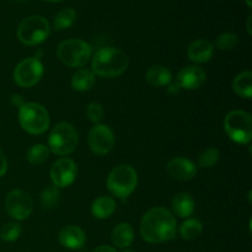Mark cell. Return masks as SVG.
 Here are the masks:
<instances>
[{
	"label": "cell",
	"mask_w": 252,
	"mask_h": 252,
	"mask_svg": "<svg viewBox=\"0 0 252 252\" xmlns=\"http://www.w3.org/2000/svg\"><path fill=\"white\" fill-rule=\"evenodd\" d=\"M43 64L36 57L20 62L14 70V81L20 88H32L43 75Z\"/></svg>",
	"instance_id": "cell-9"
},
{
	"label": "cell",
	"mask_w": 252,
	"mask_h": 252,
	"mask_svg": "<svg viewBox=\"0 0 252 252\" xmlns=\"http://www.w3.org/2000/svg\"><path fill=\"white\" fill-rule=\"evenodd\" d=\"M51 33L49 22L44 17L29 16L20 22L17 27V38L26 46H37L48 38Z\"/></svg>",
	"instance_id": "cell-7"
},
{
	"label": "cell",
	"mask_w": 252,
	"mask_h": 252,
	"mask_svg": "<svg viewBox=\"0 0 252 252\" xmlns=\"http://www.w3.org/2000/svg\"><path fill=\"white\" fill-rule=\"evenodd\" d=\"M180 90H181V88H180V85L176 83V81H174V83H170L169 84V88H167V91H169L170 94H177Z\"/></svg>",
	"instance_id": "cell-34"
},
{
	"label": "cell",
	"mask_w": 252,
	"mask_h": 252,
	"mask_svg": "<svg viewBox=\"0 0 252 252\" xmlns=\"http://www.w3.org/2000/svg\"><path fill=\"white\" fill-rule=\"evenodd\" d=\"M219 159H220V152L217 148H208L199 155L198 164L204 169H211V167L216 166Z\"/></svg>",
	"instance_id": "cell-26"
},
{
	"label": "cell",
	"mask_w": 252,
	"mask_h": 252,
	"mask_svg": "<svg viewBox=\"0 0 252 252\" xmlns=\"http://www.w3.org/2000/svg\"><path fill=\"white\" fill-rule=\"evenodd\" d=\"M246 4H248V6H249V7H251V6H252L251 0H246Z\"/></svg>",
	"instance_id": "cell-36"
},
{
	"label": "cell",
	"mask_w": 252,
	"mask_h": 252,
	"mask_svg": "<svg viewBox=\"0 0 252 252\" xmlns=\"http://www.w3.org/2000/svg\"><path fill=\"white\" fill-rule=\"evenodd\" d=\"M11 103L14 106H16V107L20 108L25 103V100L21 95H19V94H14V95L11 96Z\"/></svg>",
	"instance_id": "cell-32"
},
{
	"label": "cell",
	"mask_w": 252,
	"mask_h": 252,
	"mask_svg": "<svg viewBox=\"0 0 252 252\" xmlns=\"http://www.w3.org/2000/svg\"><path fill=\"white\" fill-rule=\"evenodd\" d=\"M172 211L180 218H189L194 211V201L187 192H180L172 198Z\"/></svg>",
	"instance_id": "cell-19"
},
{
	"label": "cell",
	"mask_w": 252,
	"mask_h": 252,
	"mask_svg": "<svg viewBox=\"0 0 252 252\" xmlns=\"http://www.w3.org/2000/svg\"><path fill=\"white\" fill-rule=\"evenodd\" d=\"M46 1H62V0H46Z\"/></svg>",
	"instance_id": "cell-38"
},
{
	"label": "cell",
	"mask_w": 252,
	"mask_h": 252,
	"mask_svg": "<svg viewBox=\"0 0 252 252\" xmlns=\"http://www.w3.org/2000/svg\"><path fill=\"white\" fill-rule=\"evenodd\" d=\"M203 233V224L198 219L189 218L180 225V235L185 240H194Z\"/></svg>",
	"instance_id": "cell-23"
},
{
	"label": "cell",
	"mask_w": 252,
	"mask_h": 252,
	"mask_svg": "<svg viewBox=\"0 0 252 252\" xmlns=\"http://www.w3.org/2000/svg\"><path fill=\"white\" fill-rule=\"evenodd\" d=\"M76 19L75 10L71 7H65V9L61 10L58 14L56 15L53 20V26L57 31H62V30H66L69 27L73 26L74 21Z\"/></svg>",
	"instance_id": "cell-24"
},
{
	"label": "cell",
	"mask_w": 252,
	"mask_h": 252,
	"mask_svg": "<svg viewBox=\"0 0 252 252\" xmlns=\"http://www.w3.org/2000/svg\"><path fill=\"white\" fill-rule=\"evenodd\" d=\"M95 83V74L89 69H79L73 74V78H71V86L74 90L80 91V93L91 90Z\"/></svg>",
	"instance_id": "cell-21"
},
{
	"label": "cell",
	"mask_w": 252,
	"mask_h": 252,
	"mask_svg": "<svg viewBox=\"0 0 252 252\" xmlns=\"http://www.w3.org/2000/svg\"><path fill=\"white\" fill-rule=\"evenodd\" d=\"M78 167L74 160L69 158H62L57 160L51 169V180L57 189H64L70 186L76 179Z\"/></svg>",
	"instance_id": "cell-12"
},
{
	"label": "cell",
	"mask_w": 252,
	"mask_h": 252,
	"mask_svg": "<svg viewBox=\"0 0 252 252\" xmlns=\"http://www.w3.org/2000/svg\"><path fill=\"white\" fill-rule=\"evenodd\" d=\"M171 71L162 65H153L145 74V80L153 88H162L171 83Z\"/></svg>",
	"instance_id": "cell-18"
},
{
	"label": "cell",
	"mask_w": 252,
	"mask_h": 252,
	"mask_svg": "<svg viewBox=\"0 0 252 252\" xmlns=\"http://www.w3.org/2000/svg\"><path fill=\"white\" fill-rule=\"evenodd\" d=\"M19 122L30 134H42L49 127L48 111L36 102H25L19 110Z\"/></svg>",
	"instance_id": "cell-4"
},
{
	"label": "cell",
	"mask_w": 252,
	"mask_h": 252,
	"mask_svg": "<svg viewBox=\"0 0 252 252\" xmlns=\"http://www.w3.org/2000/svg\"><path fill=\"white\" fill-rule=\"evenodd\" d=\"M187 56L194 63H207L213 57V46L207 39H197L189 46Z\"/></svg>",
	"instance_id": "cell-16"
},
{
	"label": "cell",
	"mask_w": 252,
	"mask_h": 252,
	"mask_svg": "<svg viewBox=\"0 0 252 252\" xmlns=\"http://www.w3.org/2000/svg\"><path fill=\"white\" fill-rule=\"evenodd\" d=\"M103 115H105V112H103V108L100 103L90 102L86 107V117L96 125H98V122L102 120Z\"/></svg>",
	"instance_id": "cell-30"
},
{
	"label": "cell",
	"mask_w": 252,
	"mask_h": 252,
	"mask_svg": "<svg viewBox=\"0 0 252 252\" xmlns=\"http://www.w3.org/2000/svg\"><path fill=\"white\" fill-rule=\"evenodd\" d=\"M5 209L11 218L16 220H25L33 211V201L26 192L14 189L5 198Z\"/></svg>",
	"instance_id": "cell-10"
},
{
	"label": "cell",
	"mask_w": 252,
	"mask_h": 252,
	"mask_svg": "<svg viewBox=\"0 0 252 252\" xmlns=\"http://www.w3.org/2000/svg\"><path fill=\"white\" fill-rule=\"evenodd\" d=\"M233 89L240 97L251 98L252 96V73L243 71L233 81Z\"/></svg>",
	"instance_id": "cell-22"
},
{
	"label": "cell",
	"mask_w": 252,
	"mask_h": 252,
	"mask_svg": "<svg viewBox=\"0 0 252 252\" xmlns=\"http://www.w3.org/2000/svg\"><path fill=\"white\" fill-rule=\"evenodd\" d=\"M206 71L198 65H187L179 71L176 83L181 89L197 90L206 83Z\"/></svg>",
	"instance_id": "cell-13"
},
{
	"label": "cell",
	"mask_w": 252,
	"mask_h": 252,
	"mask_svg": "<svg viewBox=\"0 0 252 252\" xmlns=\"http://www.w3.org/2000/svg\"><path fill=\"white\" fill-rule=\"evenodd\" d=\"M93 252H117V251H116L115 248H112V246L101 245L98 246V248H96Z\"/></svg>",
	"instance_id": "cell-33"
},
{
	"label": "cell",
	"mask_w": 252,
	"mask_h": 252,
	"mask_svg": "<svg viewBox=\"0 0 252 252\" xmlns=\"http://www.w3.org/2000/svg\"><path fill=\"white\" fill-rule=\"evenodd\" d=\"M59 196H61L59 189H57L54 186L46 187L41 193V201L44 208L52 209L54 207H57V204L59 202Z\"/></svg>",
	"instance_id": "cell-28"
},
{
	"label": "cell",
	"mask_w": 252,
	"mask_h": 252,
	"mask_svg": "<svg viewBox=\"0 0 252 252\" xmlns=\"http://www.w3.org/2000/svg\"><path fill=\"white\" fill-rule=\"evenodd\" d=\"M78 132L70 123L66 122H61L54 126L48 138L49 149L59 157L73 153L78 145Z\"/></svg>",
	"instance_id": "cell-6"
},
{
	"label": "cell",
	"mask_w": 252,
	"mask_h": 252,
	"mask_svg": "<svg viewBox=\"0 0 252 252\" xmlns=\"http://www.w3.org/2000/svg\"><path fill=\"white\" fill-rule=\"evenodd\" d=\"M250 22H251V16H249V19H248V31H249V33L251 34V26H250Z\"/></svg>",
	"instance_id": "cell-35"
},
{
	"label": "cell",
	"mask_w": 252,
	"mask_h": 252,
	"mask_svg": "<svg viewBox=\"0 0 252 252\" xmlns=\"http://www.w3.org/2000/svg\"><path fill=\"white\" fill-rule=\"evenodd\" d=\"M238 44V36L233 32H225L218 36L216 41V47L220 51H231Z\"/></svg>",
	"instance_id": "cell-29"
},
{
	"label": "cell",
	"mask_w": 252,
	"mask_h": 252,
	"mask_svg": "<svg viewBox=\"0 0 252 252\" xmlns=\"http://www.w3.org/2000/svg\"><path fill=\"white\" fill-rule=\"evenodd\" d=\"M116 202L112 197L101 196L96 198L91 204V213L97 219L110 218L116 211Z\"/></svg>",
	"instance_id": "cell-20"
},
{
	"label": "cell",
	"mask_w": 252,
	"mask_h": 252,
	"mask_svg": "<svg viewBox=\"0 0 252 252\" xmlns=\"http://www.w3.org/2000/svg\"><path fill=\"white\" fill-rule=\"evenodd\" d=\"M88 142L91 152L97 155H105L108 154L115 147L116 138L108 126L98 123L89 133Z\"/></svg>",
	"instance_id": "cell-11"
},
{
	"label": "cell",
	"mask_w": 252,
	"mask_h": 252,
	"mask_svg": "<svg viewBox=\"0 0 252 252\" xmlns=\"http://www.w3.org/2000/svg\"><path fill=\"white\" fill-rule=\"evenodd\" d=\"M140 235L149 244H161L176 235V219L162 207L149 209L140 221Z\"/></svg>",
	"instance_id": "cell-1"
},
{
	"label": "cell",
	"mask_w": 252,
	"mask_h": 252,
	"mask_svg": "<svg viewBox=\"0 0 252 252\" xmlns=\"http://www.w3.org/2000/svg\"><path fill=\"white\" fill-rule=\"evenodd\" d=\"M22 233V228L19 223L5 224L0 231V238L5 243H14L20 238Z\"/></svg>",
	"instance_id": "cell-27"
},
{
	"label": "cell",
	"mask_w": 252,
	"mask_h": 252,
	"mask_svg": "<svg viewBox=\"0 0 252 252\" xmlns=\"http://www.w3.org/2000/svg\"><path fill=\"white\" fill-rule=\"evenodd\" d=\"M17 1H24V0H17Z\"/></svg>",
	"instance_id": "cell-39"
},
{
	"label": "cell",
	"mask_w": 252,
	"mask_h": 252,
	"mask_svg": "<svg viewBox=\"0 0 252 252\" xmlns=\"http://www.w3.org/2000/svg\"><path fill=\"white\" fill-rule=\"evenodd\" d=\"M59 61L70 68H80L93 56V48L88 42L79 38H70L62 42L57 49Z\"/></svg>",
	"instance_id": "cell-3"
},
{
	"label": "cell",
	"mask_w": 252,
	"mask_h": 252,
	"mask_svg": "<svg viewBox=\"0 0 252 252\" xmlns=\"http://www.w3.org/2000/svg\"><path fill=\"white\" fill-rule=\"evenodd\" d=\"M138 185V174L129 165H118L107 176V189L113 196L126 198Z\"/></svg>",
	"instance_id": "cell-5"
},
{
	"label": "cell",
	"mask_w": 252,
	"mask_h": 252,
	"mask_svg": "<svg viewBox=\"0 0 252 252\" xmlns=\"http://www.w3.org/2000/svg\"><path fill=\"white\" fill-rule=\"evenodd\" d=\"M122 252H135V251L130 250V249H123V251H122Z\"/></svg>",
	"instance_id": "cell-37"
},
{
	"label": "cell",
	"mask_w": 252,
	"mask_h": 252,
	"mask_svg": "<svg viewBox=\"0 0 252 252\" xmlns=\"http://www.w3.org/2000/svg\"><path fill=\"white\" fill-rule=\"evenodd\" d=\"M134 240V230L128 223H120L112 230L111 241L118 249H128Z\"/></svg>",
	"instance_id": "cell-17"
},
{
	"label": "cell",
	"mask_w": 252,
	"mask_h": 252,
	"mask_svg": "<svg viewBox=\"0 0 252 252\" xmlns=\"http://www.w3.org/2000/svg\"><path fill=\"white\" fill-rule=\"evenodd\" d=\"M128 65L127 54L115 47L98 49L93 58V73L102 78H117L127 70Z\"/></svg>",
	"instance_id": "cell-2"
},
{
	"label": "cell",
	"mask_w": 252,
	"mask_h": 252,
	"mask_svg": "<svg viewBox=\"0 0 252 252\" xmlns=\"http://www.w3.org/2000/svg\"><path fill=\"white\" fill-rule=\"evenodd\" d=\"M49 158V148L44 144L32 145L26 154V160L30 164L39 165L43 164Z\"/></svg>",
	"instance_id": "cell-25"
},
{
	"label": "cell",
	"mask_w": 252,
	"mask_h": 252,
	"mask_svg": "<svg viewBox=\"0 0 252 252\" xmlns=\"http://www.w3.org/2000/svg\"><path fill=\"white\" fill-rule=\"evenodd\" d=\"M226 134L238 144H249L252 139V120L250 113L241 110L231 111L224 120Z\"/></svg>",
	"instance_id": "cell-8"
},
{
	"label": "cell",
	"mask_w": 252,
	"mask_h": 252,
	"mask_svg": "<svg viewBox=\"0 0 252 252\" xmlns=\"http://www.w3.org/2000/svg\"><path fill=\"white\" fill-rule=\"evenodd\" d=\"M58 240L62 246L70 250H78L84 246L86 241L85 231L76 225H68L64 226L59 231Z\"/></svg>",
	"instance_id": "cell-15"
},
{
	"label": "cell",
	"mask_w": 252,
	"mask_h": 252,
	"mask_svg": "<svg viewBox=\"0 0 252 252\" xmlns=\"http://www.w3.org/2000/svg\"><path fill=\"white\" fill-rule=\"evenodd\" d=\"M7 170V161H6V157H5L4 153L1 152L0 149V179L5 175Z\"/></svg>",
	"instance_id": "cell-31"
},
{
	"label": "cell",
	"mask_w": 252,
	"mask_h": 252,
	"mask_svg": "<svg viewBox=\"0 0 252 252\" xmlns=\"http://www.w3.org/2000/svg\"><path fill=\"white\" fill-rule=\"evenodd\" d=\"M167 172L170 176L179 181H189L197 174V166L187 158H174L167 162Z\"/></svg>",
	"instance_id": "cell-14"
}]
</instances>
